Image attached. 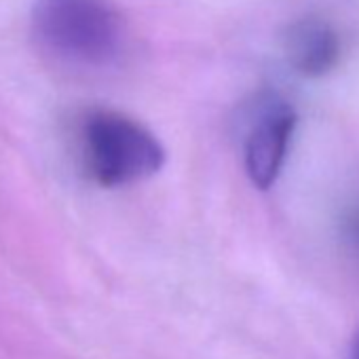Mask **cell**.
<instances>
[{"instance_id":"5b68a950","label":"cell","mask_w":359,"mask_h":359,"mask_svg":"<svg viewBox=\"0 0 359 359\" xmlns=\"http://www.w3.org/2000/svg\"><path fill=\"white\" fill-rule=\"evenodd\" d=\"M351 359H359V332L355 334V340H353V351H351Z\"/></svg>"},{"instance_id":"277c9868","label":"cell","mask_w":359,"mask_h":359,"mask_svg":"<svg viewBox=\"0 0 359 359\" xmlns=\"http://www.w3.org/2000/svg\"><path fill=\"white\" fill-rule=\"evenodd\" d=\"M285 55L298 74L319 79L338 64L340 41L330 24L321 20H302L287 30Z\"/></svg>"},{"instance_id":"6da1fadb","label":"cell","mask_w":359,"mask_h":359,"mask_svg":"<svg viewBox=\"0 0 359 359\" xmlns=\"http://www.w3.org/2000/svg\"><path fill=\"white\" fill-rule=\"evenodd\" d=\"M32 34L47 55L76 68H106L125 47L116 0H34Z\"/></svg>"},{"instance_id":"7a4b0ae2","label":"cell","mask_w":359,"mask_h":359,"mask_svg":"<svg viewBox=\"0 0 359 359\" xmlns=\"http://www.w3.org/2000/svg\"><path fill=\"white\" fill-rule=\"evenodd\" d=\"M79 144L87 175L104 189L144 182L165 165L156 135L118 110H89L81 121Z\"/></svg>"},{"instance_id":"3957f363","label":"cell","mask_w":359,"mask_h":359,"mask_svg":"<svg viewBox=\"0 0 359 359\" xmlns=\"http://www.w3.org/2000/svg\"><path fill=\"white\" fill-rule=\"evenodd\" d=\"M298 116L294 108L273 95L266 97L250 118L243 137V165L252 184L269 191L283 171Z\"/></svg>"}]
</instances>
